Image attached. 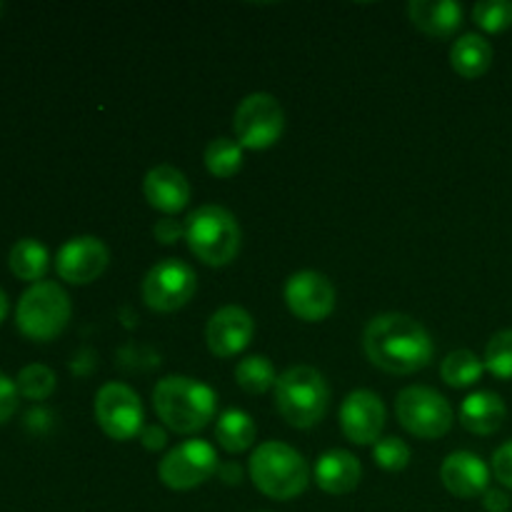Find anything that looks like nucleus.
<instances>
[{"label": "nucleus", "mask_w": 512, "mask_h": 512, "mask_svg": "<svg viewBox=\"0 0 512 512\" xmlns=\"http://www.w3.org/2000/svg\"><path fill=\"white\" fill-rule=\"evenodd\" d=\"M253 333V315L240 305H225L210 315L205 340H208V348L215 358H233L248 348Z\"/></svg>", "instance_id": "nucleus-15"}, {"label": "nucleus", "mask_w": 512, "mask_h": 512, "mask_svg": "<svg viewBox=\"0 0 512 512\" xmlns=\"http://www.w3.org/2000/svg\"><path fill=\"white\" fill-rule=\"evenodd\" d=\"M485 370L500 380H512V330H500L485 348Z\"/></svg>", "instance_id": "nucleus-28"}, {"label": "nucleus", "mask_w": 512, "mask_h": 512, "mask_svg": "<svg viewBox=\"0 0 512 512\" xmlns=\"http://www.w3.org/2000/svg\"><path fill=\"white\" fill-rule=\"evenodd\" d=\"M140 443H143V448L148 450H160L165 448V443H168V433H165L158 423H150L140 430Z\"/></svg>", "instance_id": "nucleus-34"}, {"label": "nucleus", "mask_w": 512, "mask_h": 512, "mask_svg": "<svg viewBox=\"0 0 512 512\" xmlns=\"http://www.w3.org/2000/svg\"><path fill=\"white\" fill-rule=\"evenodd\" d=\"M248 470L260 493L283 503L303 495L310 483L308 460L280 440L260 443L250 455Z\"/></svg>", "instance_id": "nucleus-4"}, {"label": "nucleus", "mask_w": 512, "mask_h": 512, "mask_svg": "<svg viewBox=\"0 0 512 512\" xmlns=\"http://www.w3.org/2000/svg\"><path fill=\"white\" fill-rule=\"evenodd\" d=\"M18 403V385H15V380H10L8 375L0 373V425L8 423V420L13 418L15 410H18Z\"/></svg>", "instance_id": "nucleus-31"}, {"label": "nucleus", "mask_w": 512, "mask_h": 512, "mask_svg": "<svg viewBox=\"0 0 512 512\" xmlns=\"http://www.w3.org/2000/svg\"><path fill=\"white\" fill-rule=\"evenodd\" d=\"M485 373V363L470 350H453L445 355L443 365H440V375L450 388H470L478 383Z\"/></svg>", "instance_id": "nucleus-24"}, {"label": "nucleus", "mask_w": 512, "mask_h": 512, "mask_svg": "<svg viewBox=\"0 0 512 512\" xmlns=\"http://www.w3.org/2000/svg\"><path fill=\"white\" fill-rule=\"evenodd\" d=\"M110 263V250L95 235L70 238L55 255V270L60 280L70 285H88L105 273Z\"/></svg>", "instance_id": "nucleus-13"}, {"label": "nucleus", "mask_w": 512, "mask_h": 512, "mask_svg": "<svg viewBox=\"0 0 512 512\" xmlns=\"http://www.w3.org/2000/svg\"><path fill=\"white\" fill-rule=\"evenodd\" d=\"M275 408L293 428H315L325 418L330 405V388L323 375L310 365H293L278 375Z\"/></svg>", "instance_id": "nucleus-5"}, {"label": "nucleus", "mask_w": 512, "mask_h": 512, "mask_svg": "<svg viewBox=\"0 0 512 512\" xmlns=\"http://www.w3.org/2000/svg\"><path fill=\"white\" fill-rule=\"evenodd\" d=\"M450 65L463 78L475 80L485 75L493 65V45L478 33H468L458 38L450 48Z\"/></svg>", "instance_id": "nucleus-21"}, {"label": "nucleus", "mask_w": 512, "mask_h": 512, "mask_svg": "<svg viewBox=\"0 0 512 512\" xmlns=\"http://www.w3.org/2000/svg\"><path fill=\"white\" fill-rule=\"evenodd\" d=\"M205 168L215 178H233L243 168V145L233 138H215L205 148Z\"/></svg>", "instance_id": "nucleus-26"}, {"label": "nucleus", "mask_w": 512, "mask_h": 512, "mask_svg": "<svg viewBox=\"0 0 512 512\" xmlns=\"http://www.w3.org/2000/svg\"><path fill=\"white\" fill-rule=\"evenodd\" d=\"M505 415H508V408H505L503 398L490 390H478L460 405V423L473 435L498 433L505 423Z\"/></svg>", "instance_id": "nucleus-20"}, {"label": "nucleus", "mask_w": 512, "mask_h": 512, "mask_svg": "<svg viewBox=\"0 0 512 512\" xmlns=\"http://www.w3.org/2000/svg\"><path fill=\"white\" fill-rule=\"evenodd\" d=\"M493 475L498 478V483H503L505 488L512 490V440L510 443L500 445L493 455Z\"/></svg>", "instance_id": "nucleus-32"}, {"label": "nucleus", "mask_w": 512, "mask_h": 512, "mask_svg": "<svg viewBox=\"0 0 512 512\" xmlns=\"http://www.w3.org/2000/svg\"><path fill=\"white\" fill-rule=\"evenodd\" d=\"M363 480V465L348 450H328L315 463V483L328 495H348Z\"/></svg>", "instance_id": "nucleus-18"}, {"label": "nucleus", "mask_w": 512, "mask_h": 512, "mask_svg": "<svg viewBox=\"0 0 512 512\" xmlns=\"http://www.w3.org/2000/svg\"><path fill=\"white\" fill-rule=\"evenodd\" d=\"M340 428L355 445H375L385 428V405L373 390H353L340 405Z\"/></svg>", "instance_id": "nucleus-14"}, {"label": "nucleus", "mask_w": 512, "mask_h": 512, "mask_svg": "<svg viewBox=\"0 0 512 512\" xmlns=\"http://www.w3.org/2000/svg\"><path fill=\"white\" fill-rule=\"evenodd\" d=\"M473 20L485 33H503L512 25L510 0H485L473 8Z\"/></svg>", "instance_id": "nucleus-29"}, {"label": "nucleus", "mask_w": 512, "mask_h": 512, "mask_svg": "<svg viewBox=\"0 0 512 512\" xmlns=\"http://www.w3.org/2000/svg\"><path fill=\"white\" fill-rule=\"evenodd\" d=\"M363 348L375 368L390 375H413L433 360V338L423 323L403 313L375 315L363 333Z\"/></svg>", "instance_id": "nucleus-1"}, {"label": "nucleus", "mask_w": 512, "mask_h": 512, "mask_svg": "<svg viewBox=\"0 0 512 512\" xmlns=\"http://www.w3.org/2000/svg\"><path fill=\"white\" fill-rule=\"evenodd\" d=\"M215 405L218 398L213 388L188 375H168L158 380L153 390L155 415L163 420L165 428L180 435H193L208 428L215 418Z\"/></svg>", "instance_id": "nucleus-2"}, {"label": "nucleus", "mask_w": 512, "mask_h": 512, "mask_svg": "<svg viewBox=\"0 0 512 512\" xmlns=\"http://www.w3.org/2000/svg\"><path fill=\"white\" fill-rule=\"evenodd\" d=\"M285 303L295 318L305 323H320L335 310L338 295L333 283L318 270H300L285 283Z\"/></svg>", "instance_id": "nucleus-12"}, {"label": "nucleus", "mask_w": 512, "mask_h": 512, "mask_svg": "<svg viewBox=\"0 0 512 512\" xmlns=\"http://www.w3.org/2000/svg\"><path fill=\"white\" fill-rule=\"evenodd\" d=\"M215 440L230 455L245 453L255 443V423L243 410H225L215 425Z\"/></svg>", "instance_id": "nucleus-23"}, {"label": "nucleus", "mask_w": 512, "mask_h": 512, "mask_svg": "<svg viewBox=\"0 0 512 512\" xmlns=\"http://www.w3.org/2000/svg\"><path fill=\"white\" fill-rule=\"evenodd\" d=\"M218 475L223 483L235 485V483H240V478H243V470H240L238 463H225L218 468Z\"/></svg>", "instance_id": "nucleus-36"}, {"label": "nucleus", "mask_w": 512, "mask_h": 512, "mask_svg": "<svg viewBox=\"0 0 512 512\" xmlns=\"http://www.w3.org/2000/svg\"><path fill=\"white\" fill-rule=\"evenodd\" d=\"M93 413L100 430L118 443L138 438L140 430L145 428L143 403L138 393L125 383H105L95 393Z\"/></svg>", "instance_id": "nucleus-9"}, {"label": "nucleus", "mask_w": 512, "mask_h": 512, "mask_svg": "<svg viewBox=\"0 0 512 512\" xmlns=\"http://www.w3.org/2000/svg\"><path fill=\"white\" fill-rule=\"evenodd\" d=\"M373 460L375 465H380L388 473H400V470L408 468L410 463V448L400 438H380L378 443L373 445Z\"/></svg>", "instance_id": "nucleus-30"}, {"label": "nucleus", "mask_w": 512, "mask_h": 512, "mask_svg": "<svg viewBox=\"0 0 512 512\" xmlns=\"http://www.w3.org/2000/svg\"><path fill=\"white\" fill-rule=\"evenodd\" d=\"M153 235L158 243L175 245L180 238H185V225L180 223V220H175L173 215H168V218L158 220V223L153 225Z\"/></svg>", "instance_id": "nucleus-33"}, {"label": "nucleus", "mask_w": 512, "mask_h": 512, "mask_svg": "<svg viewBox=\"0 0 512 512\" xmlns=\"http://www.w3.org/2000/svg\"><path fill=\"white\" fill-rule=\"evenodd\" d=\"M10 273L25 283H40L50 268V253L40 240L20 238L8 253Z\"/></svg>", "instance_id": "nucleus-22"}, {"label": "nucleus", "mask_w": 512, "mask_h": 512, "mask_svg": "<svg viewBox=\"0 0 512 512\" xmlns=\"http://www.w3.org/2000/svg\"><path fill=\"white\" fill-rule=\"evenodd\" d=\"M143 193L150 208L165 215H175L190 203V183L183 170L173 165H155L143 180Z\"/></svg>", "instance_id": "nucleus-17"}, {"label": "nucleus", "mask_w": 512, "mask_h": 512, "mask_svg": "<svg viewBox=\"0 0 512 512\" xmlns=\"http://www.w3.org/2000/svg\"><path fill=\"white\" fill-rule=\"evenodd\" d=\"M235 135L243 148L268 150L283 138L285 113L278 98L270 93H250L240 100L233 118Z\"/></svg>", "instance_id": "nucleus-8"}, {"label": "nucleus", "mask_w": 512, "mask_h": 512, "mask_svg": "<svg viewBox=\"0 0 512 512\" xmlns=\"http://www.w3.org/2000/svg\"><path fill=\"white\" fill-rule=\"evenodd\" d=\"M5 315H8V295H5L3 290H0V323H3V320H5Z\"/></svg>", "instance_id": "nucleus-37"}, {"label": "nucleus", "mask_w": 512, "mask_h": 512, "mask_svg": "<svg viewBox=\"0 0 512 512\" xmlns=\"http://www.w3.org/2000/svg\"><path fill=\"white\" fill-rule=\"evenodd\" d=\"M218 468V453L213 445L205 440H185L160 460L158 475L165 488L183 493L208 483Z\"/></svg>", "instance_id": "nucleus-11"}, {"label": "nucleus", "mask_w": 512, "mask_h": 512, "mask_svg": "<svg viewBox=\"0 0 512 512\" xmlns=\"http://www.w3.org/2000/svg\"><path fill=\"white\" fill-rule=\"evenodd\" d=\"M185 240L200 263L223 268L238 258L243 230L238 218L223 205H200L185 220Z\"/></svg>", "instance_id": "nucleus-3"}, {"label": "nucleus", "mask_w": 512, "mask_h": 512, "mask_svg": "<svg viewBox=\"0 0 512 512\" xmlns=\"http://www.w3.org/2000/svg\"><path fill=\"white\" fill-rule=\"evenodd\" d=\"M3 10H5V5H3V3H0V15H3Z\"/></svg>", "instance_id": "nucleus-38"}, {"label": "nucleus", "mask_w": 512, "mask_h": 512, "mask_svg": "<svg viewBox=\"0 0 512 512\" xmlns=\"http://www.w3.org/2000/svg\"><path fill=\"white\" fill-rule=\"evenodd\" d=\"M198 290V275L188 263L178 258H165L148 270L143 280V300L150 310L158 313H173Z\"/></svg>", "instance_id": "nucleus-10"}, {"label": "nucleus", "mask_w": 512, "mask_h": 512, "mask_svg": "<svg viewBox=\"0 0 512 512\" xmlns=\"http://www.w3.org/2000/svg\"><path fill=\"white\" fill-rule=\"evenodd\" d=\"M15 385H18V393L28 400H45L53 395L55 390V373L48 368V365H25L23 370L15 378Z\"/></svg>", "instance_id": "nucleus-27"}, {"label": "nucleus", "mask_w": 512, "mask_h": 512, "mask_svg": "<svg viewBox=\"0 0 512 512\" xmlns=\"http://www.w3.org/2000/svg\"><path fill=\"white\" fill-rule=\"evenodd\" d=\"M440 480L445 490L460 500L483 498L490 483V468L483 463V458L468 450L450 453L440 465Z\"/></svg>", "instance_id": "nucleus-16"}, {"label": "nucleus", "mask_w": 512, "mask_h": 512, "mask_svg": "<svg viewBox=\"0 0 512 512\" xmlns=\"http://www.w3.org/2000/svg\"><path fill=\"white\" fill-rule=\"evenodd\" d=\"M70 315H73V305L63 285L53 280H40L20 295L18 308H15V325L25 338L35 343H48L68 328Z\"/></svg>", "instance_id": "nucleus-6"}, {"label": "nucleus", "mask_w": 512, "mask_h": 512, "mask_svg": "<svg viewBox=\"0 0 512 512\" xmlns=\"http://www.w3.org/2000/svg\"><path fill=\"white\" fill-rule=\"evenodd\" d=\"M483 508L488 512H508L512 508V500L505 490H485L483 495Z\"/></svg>", "instance_id": "nucleus-35"}, {"label": "nucleus", "mask_w": 512, "mask_h": 512, "mask_svg": "<svg viewBox=\"0 0 512 512\" xmlns=\"http://www.w3.org/2000/svg\"><path fill=\"white\" fill-rule=\"evenodd\" d=\"M395 413L410 435L423 440H438L448 435L455 420L448 398L428 385H410L400 390L395 400Z\"/></svg>", "instance_id": "nucleus-7"}, {"label": "nucleus", "mask_w": 512, "mask_h": 512, "mask_svg": "<svg viewBox=\"0 0 512 512\" xmlns=\"http://www.w3.org/2000/svg\"><path fill=\"white\" fill-rule=\"evenodd\" d=\"M235 383L250 395H263L270 388H275L278 383V375H275L273 363L265 355H250L243 358L235 368Z\"/></svg>", "instance_id": "nucleus-25"}, {"label": "nucleus", "mask_w": 512, "mask_h": 512, "mask_svg": "<svg viewBox=\"0 0 512 512\" xmlns=\"http://www.w3.org/2000/svg\"><path fill=\"white\" fill-rule=\"evenodd\" d=\"M408 15L415 28L430 38H453L463 25V5L453 0H413Z\"/></svg>", "instance_id": "nucleus-19"}]
</instances>
